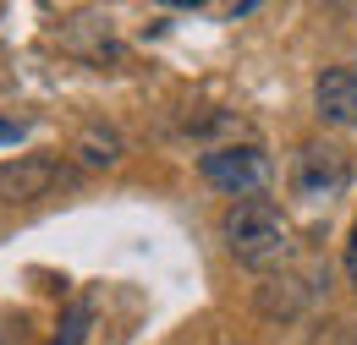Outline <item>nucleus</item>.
Here are the masks:
<instances>
[{
    "label": "nucleus",
    "mask_w": 357,
    "mask_h": 345,
    "mask_svg": "<svg viewBox=\"0 0 357 345\" xmlns=\"http://www.w3.org/2000/svg\"><path fill=\"white\" fill-rule=\"evenodd\" d=\"M347 280H352V291H357V219H352V236H347Z\"/></svg>",
    "instance_id": "obj_9"
},
{
    "label": "nucleus",
    "mask_w": 357,
    "mask_h": 345,
    "mask_svg": "<svg viewBox=\"0 0 357 345\" xmlns=\"http://www.w3.org/2000/svg\"><path fill=\"white\" fill-rule=\"evenodd\" d=\"M198 170H204L209 186H220V192H231V198L242 203V198H253V192L269 186L275 165H269L264 148H253V143H225V148H209V154H204Z\"/></svg>",
    "instance_id": "obj_2"
},
{
    "label": "nucleus",
    "mask_w": 357,
    "mask_h": 345,
    "mask_svg": "<svg viewBox=\"0 0 357 345\" xmlns=\"http://www.w3.org/2000/svg\"><path fill=\"white\" fill-rule=\"evenodd\" d=\"M313 110L324 127H357V72L352 66H330L313 83Z\"/></svg>",
    "instance_id": "obj_4"
},
{
    "label": "nucleus",
    "mask_w": 357,
    "mask_h": 345,
    "mask_svg": "<svg viewBox=\"0 0 357 345\" xmlns=\"http://www.w3.org/2000/svg\"><path fill=\"white\" fill-rule=\"evenodd\" d=\"M347 154L341 148H330V143H308L303 154H297V192L303 198H335L341 186H347Z\"/></svg>",
    "instance_id": "obj_3"
},
{
    "label": "nucleus",
    "mask_w": 357,
    "mask_h": 345,
    "mask_svg": "<svg viewBox=\"0 0 357 345\" xmlns=\"http://www.w3.org/2000/svg\"><path fill=\"white\" fill-rule=\"evenodd\" d=\"M83 323H89V307H77V312H72V323H66V335H61L55 345H83Z\"/></svg>",
    "instance_id": "obj_8"
},
{
    "label": "nucleus",
    "mask_w": 357,
    "mask_h": 345,
    "mask_svg": "<svg viewBox=\"0 0 357 345\" xmlns=\"http://www.w3.org/2000/svg\"><path fill=\"white\" fill-rule=\"evenodd\" d=\"M77 154H83V165H116L121 159V137L116 131H89Z\"/></svg>",
    "instance_id": "obj_7"
},
{
    "label": "nucleus",
    "mask_w": 357,
    "mask_h": 345,
    "mask_svg": "<svg viewBox=\"0 0 357 345\" xmlns=\"http://www.w3.org/2000/svg\"><path fill=\"white\" fill-rule=\"evenodd\" d=\"M55 181H61V165H55V159H28L22 170H17V165L0 170V186H11V198H39Z\"/></svg>",
    "instance_id": "obj_5"
},
{
    "label": "nucleus",
    "mask_w": 357,
    "mask_h": 345,
    "mask_svg": "<svg viewBox=\"0 0 357 345\" xmlns=\"http://www.w3.org/2000/svg\"><path fill=\"white\" fill-rule=\"evenodd\" d=\"M220 236H225V247H231V258L248 263V268H275V263L291 258V225H286V214L269 198L231 203L225 219H220Z\"/></svg>",
    "instance_id": "obj_1"
},
{
    "label": "nucleus",
    "mask_w": 357,
    "mask_h": 345,
    "mask_svg": "<svg viewBox=\"0 0 357 345\" xmlns=\"http://www.w3.org/2000/svg\"><path fill=\"white\" fill-rule=\"evenodd\" d=\"M308 296H313V280H269L264 291H259V307H264L269 318H291Z\"/></svg>",
    "instance_id": "obj_6"
},
{
    "label": "nucleus",
    "mask_w": 357,
    "mask_h": 345,
    "mask_svg": "<svg viewBox=\"0 0 357 345\" xmlns=\"http://www.w3.org/2000/svg\"><path fill=\"white\" fill-rule=\"evenodd\" d=\"M17 137H22V127H17V121H0V143H17Z\"/></svg>",
    "instance_id": "obj_10"
}]
</instances>
